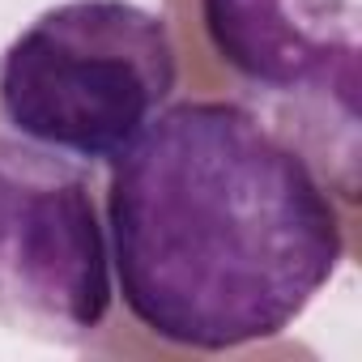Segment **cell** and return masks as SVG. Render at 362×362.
Here are the masks:
<instances>
[{
    "mask_svg": "<svg viewBox=\"0 0 362 362\" xmlns=\"http://www.w3.org/2000/svg\"><path fill=\"white\" fill-rule=\"evenodd\" d=\"M107 230L128 315L201 354L281 337L345 260L311 153L239 98L166 103L111 162Z\"/></svg>",
    "mask_w": 362,
    "mask_h": 362,
    "instance_id": "6da1fadb",
    "label": "cell"
},
{
    "mask_svg": "<svg viewBox=\"0 0 362 362\" xmlns=\"http://www.w3.org/2000/svg\"><path fill=\"white\" fill-rule=\"evenodd\" d=\"M175 86L170 26L132 0H60L0 52L5 128L81 166H111Z\"/></svg>",
    "mask_w": 362,
    "mask_h": 362,
    "instance_id": "7a4b0ae2",
    "label": "cell"
},
{
    "mask_svg": "<svg viewBox=\"0 0 362 362\" xmlns=\"http://www.w3.org/2000/svg\"><path fill=\"white\" fill-rule=\"evenodd\" d=\"M111 252L90 166L0 136V328L81 345L111 315Z\"/></svg>",
    "mask_w": 362,
    "mask_h": 362,
    "instance_id": "3957f363",
    "label": "cell"
},
{
    "mask_svg": "<svg viewBox=\"0 0 362 362\" xmlns=\"http://www.w3.org/2000/svg\"><path fill=\"white\" fill-rule=\"evenodd\" d=\"M218 60L269 107L358 124L354 0H201Z\"/></svg>",
    "mask_w": 362,
    "mask_h": 362,
    "instance_id": "277c9868",
    "label": "cell"
}]
</instances>
